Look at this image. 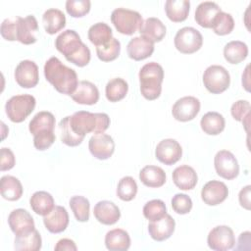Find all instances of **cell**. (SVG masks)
Instances as JSON below:
<instances>
[{"instance_id": "obj_17", "label": "cell", "mask_w": 251, "mask_h": 251, "mask_svg": "<svg viewBox=\"0 0 251 251\" xmlns=\"http://www.w3.org/2000/svg\"><path fill=\"white\" fill-rule=\"evenodd\" d=\"M228 195L227 186L219 180H210L204 184L201 190L203 202L209 206H216L224 202Z\"/></svg>"}, {"instance_id": "obj_45", "label": "cell", "mask_w": 251, "mask_h": 251, "mask_svg": "<svg viewBox=\"0 0 251 251\" xmlns=\"http://www.w3.org/2000/svg\"><path fill=\"white\" fill-rule=\"evenodd\" d=\"M171 202L173 210L180 215L188 214L192 209V200L184 193H176L173 196Z\"/></svg>"}, {"instance_id": "obj_26", "label": "cell", "mask_w": 251, "mask_h": 251, "mask_svg": "<svg viewBox=\"0 0 251 251\" xmlns=\"http://www.w3.org/2000/svg\"><path fill=\"white\" fill-rule=\"evenodd\" d=\"M55 117L52 113L47 111L38 112L29 122L28 129L31 134L36 135L38 133L54 131L55 127Z\"/></svg>"}, {"instance_id": "obj_25", "label": "cell", "mask_w": 251, "mask_h": 251, "mask_svg": "<svg viewBox=\"0 0 251 251\" xmlns=\"http://www.w3.org/2000/svg\"><path fill=\"white\" fill-rule=\"evenodd\" d=\"M139 179L148 187H161L166 182V173L158 166L148 165L142 168L139 172Z\"/></svg>"}, {"instance_id": "obj_23", "label": "cell", "mask_w": 251, "mask_h": 251, "mask_svg": "<svg viewBox=\"0 0 251 251\" xmlns=\"http://www.w3.org/2000/svg\"><path fill=\"white\" fill-rule=\"evenodd\" d=\"M173 181L181 190H190L195 187L198 176L195 170L187 165L176 167L173 172Z\"/></svg>"}, {"instance_id": "obj_35", "label": "cell", "mask_w": 251, "mask_h": 251, "mask_svg": "<svg viewBox=\"0 0 251 251\" xmlns=\"http://www.w3.org/2000/svg\"><path fill=\"white\" fill-rule=\"evenodd\" d=\"M248 55L247 45L239 40H232L225 45L224 57L230 64H239Z\"/></svg>"}, {"instance_id": "obj_52", "label": "cell", "mask_w": 251, "mask_h": 251, "mask_svg": "<svg viewBox=\"0 0 251 251\" xmlns=\"http://www.w3.org/2000/svg\"><path fill=\"white\" fill-rule=\"evenodd\" d=\"M242 85L249 91V65L246 67L244 74H242Z\"/></svg>"}, {"instance_id": "obj_47", "label": "cell", "mask_w": 251, "mask_h": 251, "mask_svg": "<svg viewBox=\"0 0 251 251\" xmlns=\"http://www.w3.org/2000/svg\"><path fill=\"white\" fill-rule=\"evenodd\" d=\"M231 116L237 122H242L250 114V103L247 100H238L231 105Z\"/></svg>"}, {"instance_id": "obj_39", "label": "cell", "mask_w": 251, "mask_h": 251, "mask_svg": "<svg viewBox=\"0 0 251 251\" xmlns=\"http://www.w3.org/2000/svg\"><path fill=\"white\" fill-rule=\"evenodd\" d=\"M59 131H60L61 141L64 144L71 146V147L79 145L84 138V137L79 136L76 133H75V131L72 129L71 125H70V116H67L63 120L60 121Z\"/></svg>"}, {"instance_id": "obj_20", "label": "cell", "mask_w": 251, "mask_h": 251, "mask_svg": "<svg viewBox=\"0 0 251 251\" xmlns=\"http://www.w3.org/2000/svg\"><path fill=\"white\" fill-rule=\"evenodd\" d=\"M43 223L47 230L51 233H60L69 225V214L65 207L55 206L49 214L44 216Z\"/></svg>"}, {"instance_id": "obj_12", "label": "cell", "mask_w": 251, "mask_h": 251, "mask_svg": "<svg viewBox=\"0 0 251 251\" xmlns=\"http://www.w3.org/2000/svg\"><path fill=\"white\" fill-rule=\"evenodd\" d=\"M155 156L159 162L171 166L180 160L182 156V148L176 139H163L156 146Z\"/></svg>"}, {"instance_id": "obj_1", "label": "cell", "mask_w": 251, "mask_h": 251, "mask_svg": "<svg viewBox=\"0 0 251 251\" xmlns=\"http://www.w3.org/2000/svg\"><path fill=\"white\" fill-rule=\"evenodd\" d=\"M55 47L65 56L67 61L77 67H84L90 61L89 48L74 29H66L61 32L55 39Z\"/></svg>"}, {"instance_id": "obj_31", "label": "cell", "mask_w": 251, "mask_h": 251, "mask_svg": "<svg viewBox=\"0 0 251 251\" xmlns=\"http://www.w3.org/2000/svg\"><path fill=\"white\" fill-rule=\"evenodd\" d=\"M54 204L53 196L47 191H36L29 199V205L32 211L35 214L43 217L53 210L55 207Z\"/></svg>"}, {"instance_id": "obj_19", "label": "cell", "mask_w": 251, "mask_h": 251, "mask_svg": "<svg viewBox=\"0 0 251 251\" xmlns=\"http://www.w3.org/2000/svg\"><path fill=\"white\" fill-rule=\"evenodd\" d=\"M93 214L95 219L106 226H111L116 224L121 217V212L119 207L112 201L102 200L95 204L93 209Z\"/></svg>"}, {"instance_id": "obj_14", "label": "cell", "mask_w": 251, "mask_h": 251, "mask_svg": "<svg viewBox=\"0 0 251 251\" xmlns=\"http://www.w3.org/2000/svg\"><path fill=\"white\" fill-rule=\"evenodd\" d=\"M88 148L92 156L99 160L110 158L115 151V142L112 136L106 133H97L90 137Z\"/></svg>"}, {"instance_id": "obj_33", "label": "cell", "mask_w": 251, "mask_h": 251, "mask_svg": "<svg viewBox=\"0 0 251 251\" xmlns=\"http://www.w3.org/2000/svg\"><path fill=\"white\" fill-rule=\"evenodd\" d=\"M200 126L205 133L209 135H217L225 129L226 121L222 114L218 112H208L202 117Z\"/></svg>"}, {"instance_id": "obj_3", "label": "cell", "mask_w": 251, "mask_h": 251, "mask_svg": "<svg viewBox=\"0 0 251 251\" xmlns=\"http://www.w3.org/2000/svg\"><path fill=\"white\" fill-rule=\"evenodd\" d=\"M70 125L75 133L84 137L89 132L103 133L110 126V118L105 113L78 111L70 116Z\"/></svg>"}, {"instance_id": "obj_5", "label": "cell", "mask_w": 251, "mask_h": 251, "mask_svg": "<svg viewBox=\"0 0 251 251\" xmlns=\"http://www.w3.org/2000/svg\"><path fill=\"white\" fill-rule=\"evenodd\" d=\"M111 22L120 33L126 35L139 31L144 23L138 12L126 8L115 9L111 14Z\"/></svg>"}, {"instance_id": "obj_21", "label": "cell", "mask_w": 251, "mask_h": 251, "mask_svg": "<svg viewBox=\"0 0 251 251\" xmlns=\"http://www.w3.org/2000/svg\"><path fill=\"white\" fill-rule=\"evenodd\" d=\"M126 52L130 59L134 61H141L153 54L154 43L141 35L136 36L130 39L127 43Z\"/></svg>"}, {"instance_id": "obj_50", "label": "cell", "mask_w": 251, "mask_h": 251, "mask_svg": "<svg viewBox=\"0 0 251 251\" xmlns=\"http://www.w3.org/2000/svg\"><path fill=\"white\" fill-rule=\"evenodd\" d=\"M54 249L56 251H75L77 249L74 240L72 239H69V238H63V239H60L57 244L55 245Z\"/></svg>"}, {"instance_id": "obj_18", "label": "cell", "mask_w": 251, "mask_h": 251, "mask_svg": "<svg viewBox=\"0 0 251 251\" xmlns=\"http://www.w3.org/2000/svg\"><path fill=\"white\" fill-rule=\"evenodd\" d=\"M176 227V222L171 215L166 214L157 221H152L148 225V232L156 241H164L171 237Z\"/></svg>"}, {"instance_id": "obj_49", "label": "cell", "mask_w": 251, "mask_h": 251, "mask_svg": "<svg viewBox=\"0 0 251 251\" xmlns=\"http://www.w3.org/2000/svg\"><path fill=\"white\" fill-rule=\"evenodd\" d=\"M0 170L2 172L4 171H9L11 170L15 164H16V159L14 156V153L10 148L3 147L0 150Z\"/></svg>"}, {"instance_id": "obj_2", "label": "cell", "mask_w": 251, "mask_h": 251, "mask_svg": "<svg viewBox=\"0 0 251 251\" xmlns=\"http://www.w3.org/2000/svg\"><path fill=\"white\" fill-rule=\"evenodd\" d=\"M44 75L47 81L62 94L71 96L78 84L75 71L64 65L57 57H51L46 61Z\"/></svg>"}, {"instance_id": "obj_6", "label": "cell", "mask_w": 251, "mask_h": 251, "mask_svg": "<svg viewBox=\"0 0 251 251\" xmlns=\"http://www.w3.org/2000/svg\"><path fill=\"white\" fill-rule=\"evenodd\" d=\"M35 104L36 100L32 95H15L6 102L5 112L13 123H22L32 113Z\"/></svg>"}, {"instance_id": "obj_30", "label": "cell", "mask_w": 251, "mask_h": 251, "mask_svg": "<svg viewBox=\"0 0 251 251\" xmlns=\"http://www.w3.org/2000/svg\"><path fill=\"white\" fill-rule=\"evenodd\" d=\"M0 191L4 199L17 201L22 197L24 188L17 177L13 176H4L0 180Z\"/></svg>"}, {"instance_id": "obj_46", "label": "cell", "mask_w": 251, "mask_h": 251, "mask_svg": "<svg viewBox=\"0 0 251 251\" xmlns=\"http://www.w3.org/2000/svg\"><path fill=\"white\" fill-rule=\"evenodd\" d=\"M17 31V16L14 18L5 19L0 27V33L2 37L9 41H15Z\"/></svg>"}, {"instance_id": "obj_8", "label": "cell", "mask_w": 251, "mask_h": 251, "mask_svg": "<svg viewBox=\"0 0 251 251\" xmlns=\"http://www.w3.org/2000/svg\"><path fill=\"white\" fill-rule=\"evenodd\" d=\"M174 43L176 48L183 54H192L198 51L203 44V37L199 30L191 26H184L176 33Z\"/></svg>"}, {"instance_id": "obj_42", "label": "cell", "mask_w": 251, "mask_h": 251, "mask_svg": "<svg viewBox=\"0 0 251 251\" xmlns=\"http://www.w3.org/2000/svg\"><path fill=\"white\" fill-rule=\"evenodd\" d=\"M121 52L120 41L113 37L107 44L96 47L97 57L103 62H111L116 60Z\"/></svg>"}, {"instance_id": "obj_28", "label": "cell", "mask_w": 251, "mask_h": 251, "mask_svg": "<svg viewBox=\"0 0 251 251\" xmlns=\"http://www.w3.org/2000/svg\"><path fill=\"white\" fill-rule=\"evenodd\" d=\"M42 24L47 33L55 34L65 27L66 16L61 10L51 8L44 12L42 16Z\"/></svg>"}, {"instance_id": "obj_24", "label": "cell", "mask_w": 251, "mask_h": 251, "mask_svg": "<svg viewBox=\"0 0 251 251\" xmlns=\"http://www.w3.org/2000/svg\"><path fill=\"white\" fill-rule=\"evenodd\" d=\"M221 11L222 9L215 2H211V1L201 2L195 10L194 19L200 26L205 28H210L212 27V23L214 18Z\"/></svg>"}, {"instance_id": "obj_34", "label": "cell", "mask_w": 251, "mask_h": 251, "mask_svg": "<svg viewBox=\"0 0 251 251\" xmlns=\"http://www.w3.org/2000/svg\"><path fill=\"white\" fill-rule=\"evenodd\" d=\"M42 239L40 233L37 229H33L32 231L16 235L14 247L19 251H38L41 249Z\"/></svg>"}, {"instance_id": "obj_38", "label": "cell", "mask_w": 251, "mask_h": 251, "mask_svg": "<svg viewBox=\"0 0 251 251\" xmlns=\"http://www.w3.org/2000/svg\"><path fill=\"white\" fill-rule=\"evenodd\" d=\"M69 205L78 222H87L89 220V209H90V203L87 198L80 196V195H75L73 196L70 201Z\"/></svg>"}, {"instance_id": "obj_48", "label": "cell", "mask_w": 251, "mask_h": 251, "mask_svg": "<svg viewBox=\"0 0 251 251\" xmlns=\"http://www.w3.org/2000/svg\"><path fill=\"white\" fill-rule=\"evenodd\" d=\"M55 139L56 136L54 131L38 133L33 136V145L37 150L43 151L48 149L54 143Z\"/></svg>"}, {"instance_id": "obj_10", "label": "cell", "mask_w": 251, "mask_h": 251, "mask_svg": "<svg viewBox=\"0 0 251 251\" xmlns=\"http://www.w3.org/2000/svg\"><path fill=\"white\" fill-rule=\"evenodd\" d=\"M214 166L218 176L225 179H233L239 174L238 162L234 155L227 150H221L216 154Z\"/></svg>"}, {"instance_id": "obj_22", "label": "cell", "mask_w": 251, "mask_h": 251, "mask_svg": "<svg viewBox=\"0 0 251 251\" xmlns=\"http://www.w3.org/2000/svg\"><path fill=\"white\" fill-rule=\"evenodd\" d=\"M71 97L77 104L94 105L99 100V90L94 83L88 80H81L78 82L75 92L71 94Z\"/></svg>"}, {"instance_id": "obj_15", "label": "cell", "mask_w": 251, "mask_h": 251, "mask_svg": "<svg viewBox=\"0 0 251 251\" xmlns=\"http://www.w3.org/2000/svg\"><path fill=\"white\" fill-rule=\"evenodd\" d=\"M38 24L34 16L28 15L25 18L17 16V31L16 39L23 44H33L37 40L36 32Z\"/></svg>"}, {"instance_id": "obj_51", "label": "cell", "mask_w": 251, "mask_h": 251, "mask_svg": "<svg viewBox=\"0 0 251 251\" xmlns=\"http://www.w3.org/2000/svg\"><path fill=\"white\" fill-rule=\"evenodd\" d=\"M250 189L251 186L246 185L240 190L238 195V200L241 207H243L246 210H250Z\"/></svg>"}, {"instance_id": "obj_13", "label": "cell", "mask_w": 251, "mask_h": 251, "mask_svg": "<svg viewBox=\"0 0 251 251\" xmlns=\"http://www.w3.org/2000/svg\"><path fill=\"white\" fill-rule=\"evenodd\" d=\"M15 79L23 88H32L39 80L38 67L30 60L21 61L15 70Z\"/></svg>"}, {"instance_id": "obj_43", "label": "cell", "mask_w": 251, "mask_h": 251, "mask_svg": "<svg viewBox=\"0 0 251 251\" xmlns=\"http://www.w3.org/2000/svg\"><path fill=\"white\" fill-rule=\"evenodd\" d=\"M167 214V208L164 201L160 199H153L148 201L143 207V215L144 217L152 221H157L164 217Z\"/></svg>"}, {"instance_id": "obj_32", "label": "cell", "mask_w": 251, "mask_h": 251, "mask_svg": "<svg viewBox=\"0 0 251 251\" xmlns=\"http://www.w3.org/2000/svg\"><path fill=\"white\" fill-rule=\"evenodd\" d=\"M190 8L188 0H167L165 12L167 17L174 23H180L186 20Z\"/></svg>"}, {"instance_id": "obj_4", "label": "cell", "mask_w": 251, "mask_h": 251, "mask_svg": "<svg viewBox=\"0 0 251 251\" xmlns=\"http://www.w3.org/2000/svg\"><path fill=\"white\" fill-rule=\"evenodd\" d=\"M140 92L147 100H155L161 95L164 70L156 62L145 64L139 71Z\"/></svg>"}, {"instance_id": "obj_27", "label": "cell", "mask_w": 251, "mask_h": 251, "mask_svg": "<svg viewBox=\"0 0 251 251\" xmlns=\"http://www.w3.org/2000/svg\"><path fill=\"white\" fill-rule=\"evenodd\" d=\"M105 245L110 251H126L130 246L129 234L122 228H114L106 233Z\"/></svg>"}, {"instance_id": "obj_29", "label": "cell", "mask_w": 251, "mask_h": 251, "mask_svg": "<svg viewBox=\"0 0 251 251\" xmlns=\"http://www.w3.org/2000/svg\"><path fill=\"white\" fill-rule=\"evenodd\" d=\"M166 25L157 18L151 17L144 21L140 35L154 42H160L166 35Z\"/></svg>"}, {"instance_id": "obj_36", "label": "cell", "mask_w": 251, "mask_h": 251, "mask_svg": "<svg viewBox=\"0 0 251 251\" xmlns=\"http://www.w3.org/2000/svg\"><path fill=\"white\" fill-rule=\"evenodd\" d=\"M88 39L96 47L107 44L113 37L112 28L106 23H96L92 25L87 32Z\"/></svg>"}, {"instance_id": "obj_9", "label": "cell", "mask_w": 251, "mask_h": 251, "mask_svg": "<svg viewBox=\"0 0 251 251\" xmlns=\"http://www.w3.org/2000/svg\"><path fill=\"white\" fill-rule=\"evenodd\" d=\"M207 243L212 250H229L233 248L235 244L233 230L227 226H217L210 230L207 237Z\"/></svg>"}, {"instance_id": "obj_40", "label": "cell", "mask_w": 251, "mask_h": 251, "mask_svg": "<svg viewBox=\"0 0 251 251\" xmlns=\"http://www.w3.org/2000/svg\"><path fill=\"white\" fill-rule=\"evenodd\" d=\"M234 27V21L230 14L226 12H219L213 20L212 28L218 35L229 34Z\"/></svg>"}, {"instance_id": "obj_44", "label": "cell", "mask_w": 251, "mask_h": 251, "mask_svg": "<svg viewBox=\"0 0 251 251\" xmlns=\"http://www.w3.org/2000/svg\"><path fill=\"white\" fill-rule=\"evenodd\" d=\"M89 0H68L66 2L67 13L74 18H81L90 11Z\"/></svg>"}, {"instance_id": "obj_11", "label": "cell", "mask_w": 251, "mask_h": 251, "mask_svg": "<svg viewBox=\"0 0 251 251\" xmlns=\"http://www.w3.org/2000/svg\"><path fill=\"white\" fill-rule=\"evenodd\" d=\"M200 111V101L194 96H184L176 100L172 108L173 117L179 122L193 120Z\"/></svg>"}, {"instance_id": "obj_41", "label": "cell", "mask_w": 251, "mask_h": 251, "mask_svg": "<svg viewBox=\"0 0 251 251\" xmlns=\"http://www.w3.org/2000/svg\"><path fill=\"white\" fill-rule=\"evenodd\" d=\"M137 193V184L133 177L124 176L117 186V196L123 201H131Z\"/></svg>"}, {"instance_id": "obj_7", "label": "cell", "mask_w": 251, "mask_h": 251, "mask_svg": "<svg viewBox=\"0 0 251 251\" xmlns=\"http://www.w3.org/2000/svg\"><path fill=\"white\" fill-rule=\"evenodd\" d=\"M203 83L206 89L213 94L226 91L230 83V75L226 68L220 65L209 66L203 74Z\"/></svg>"}, {"instance_id": "obj_16", "label": "cell", "mask_w": 251, "mask_h": 251, "mask_svg": "<svg viewBox=\"0 0 251 251\" xmlns=\"http://www.w3.org/2000/svg\"><path fill=\"white\" fill-rule=\"evenodd\" d=\"M8 224L15 235L25 234L35 229V225L31 215L25 209L13 210L8 217Z\"/></svg>"}, {"instance_id": "obj_37", "label": "cell", "mask_w": 251, "mask_h": 251, "mask_svg": "<svg viewBox=\"0 0 251 251\" xmlns=\"http://www.w3.org/2000/svg\"><path fill=\"white\" fill-rule=\"evenodd\" d=\"M127 90H128L127 82L121 77H115L109 80L108 83L106 84V87H105L106 98L110 102H118L126 97Z\"/></svg>"}]
</instances>
